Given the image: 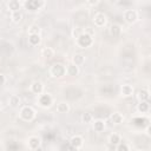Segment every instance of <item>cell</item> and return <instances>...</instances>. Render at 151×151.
<instances>
[{"mask_svg":"<svg viewBox=\"0 0 151 151\" xmlns=\"http://www.w3.org/2000/svg\"><path fill=\"white\" fill-rule=\"evenodd\" d=\"M31 91L34 94H38V96L42 94V92H44V84L41 81H39V80L33 81L32 85H31Z\"/></svg>","mask_w":151,"mask_h":151,"instance_id":"cell-10","label":"cell"},{"mask_svg":"<svg viewBox=\"0 0 151 151\" xmlns=\"http://www.w3.org/2000/svg\"><path fill=\"white\" fill-rule=\"evenodd\" d=\"M20 97L19 96H17V94H12L11 97H9V99H8V103H9V105L12 106V107H17V106H19L20 105Z\"/></svg>","mask_w":151,"mask_h":151,"instance_id":"cell-25","label":"cell"},{"mask_svg":"<svg viewBox=\"0 0 151 151\" xmlns=\"http://www.w3.org/2000/svg\"><path fill=\"white\" fill-rule=\"evenodd\" d=\"M92 119H93V117H92V114H91V113H88V112H85V113H83V114H81V122H83V123H85V124L91 123V122H92Z\"/></svg>","mask_w":151,"mask_h":151,"instance_id":"cell-26","label":"cell"},{"mask_svg":"<svg viewBox=\"0 0 151 151\" xmlns=\"http://www.w3.org/2000/svg\"><path fill=\"white\" fill-rule=\"evenodd\" d=\"M1 109H2V104H1V101H0V111H1Z\"/></svg>","mask_w":151,"mask_h":151,"instance_id":"cell-30","label":"cell"},{"mask_svg":"<svg viewBox=\"0 0 151 151\" xmlns=\"http://www.w3.org/2000/svg\"><path fill=\"white\" fill-rule=\"evenodd\" d=\"M117 146V149H116V151H130V146L126 144V143H124V142H120L118 145H116Z\"/></svg>","mask_w":151,"mask_h":151,"instance_id":"cell-28","label":"cell"},{"mask_svg":"<svg viewBox=\"0 0 151 151\" xmlns=\"http://www.w3.org/2000/svg\"><path fill=\"white\" fill-rule=\"evenodd\" d=\"M50 73L54 78H61L63 76L66 74V67L60 63H55V64L52 65V67L50 70Z\"/></svg>","mask_w":151,"mask_h":151,"instance_id":"cell-2","label":"cell"},{"mask_svg":"<svg viewBox=\"0 0 151 151\" xmlns=\"http://www.w3.org/2000/svg\"><path fill=\"white\" fill-rule=\"evenodd\" d=\"M110 119H111V123H112V124L119 125V124H122V123L124 122V116H123L120 112H114V113L111 114Z\"/></svg>","mask_w":151,"mask_h":151,"instance_id":"cell-13","label":"cell"},{"mask_svg":"<svg viewBox=\"0 0 151 151\" xmlns=\"http://www.w3.org/2000/svg\"><path fill=\"white\" fill-rule=\"evenodd\" d=\"M85 63V57L83 54H74L73 58H72V64H74L76 66H80Z\"/></svg>","mask_w":151,"mask_h":151,"instance_id":"cell-19","label":"cell"},{"mask_svg":"<svg viewBox=\"0 0 151 151\" xmlns=\"http://www.w3.org/2000/svg\"><path fill=\"white\" fill-rule=\"evenodd\" d=\"M5 83H6V77L2 73H0V86L5 85Z\"/></svg>","mask_w":151,"mask_h":151,"instance_id":"cell-29","label":"cell"},{"mask_svg":"<svg viewBox=\"0 0 151 151\" xmlns=\"http://www.w3.org/2000/svg\"><path fill=\"white\" fill-rule=\"evenodd\" d=\"M41 57H44L45 59H51L54 57V50L52 47H44L41 50Z\"/></svg>","mask_w":151,"mask_h":151,"instance_id":"cell-17","label":"cell"},{"mask_svg":"<svg viewBox=\"0 0 151 151\" xmlns=\"http://www.w3.org/2000/svg\"><path fill=\"white\" fill-rule=\"evenodd\" d=\"M70 111V105L65 101H61L57 105V112L58 113H67Z\"/></svg>","mask_w":151,"mask_h":151,"instance_id":"cell-21","label":"cell"},{"mask_svg":"<svg viewBox=\"0 0 151 151\" xmlns=\"http://www.w3.org/2000/svg\"><path fill=\"white\" fill-rule=\"evenodd\" d=\"M66 74H67V76H71V77L78 76V74H79V67L71 63L70 65L66 66Z\"/></svg>","mask_w":151,"mask_h":151,"instance_id":"cell-12","label":"cell"},{"mask_svg":"<svg viewBox=\"0 0 151 151\" xmlns=\"http://www.w3.org/2000/svg\"><path fill=\"white\" fill-rule=\"evenodd\" d=\"M93 22L97 27H104L107 22V18L103 12H98L93 15Z\"/></svg>","mask_w":151,"mask_h":151,"instance_id":"cell-5","label":"cell"},{"mask_svg":"<svg viewBox=\"0 0 151 151\" xmlns=\"http://www.w3.org/2000/svg\"><path fill=\"white\" fill-rule=\"evenodd\" d=\"M35 117V111L31 106H24L20 110V118L25 122H31Z\"/></svg>","mask_w":151,"mask_h":151,"instance_id":"cell-3","label":"cell"},{"mask_svg":"<svg viewBox=\"0 0 151 151\" xmlns=\"http://www.w3.org/2000/svg\"><path fill=\"white\" fill-rule=\"evenodd\" d=\"M29 34H40V27L38 25H31L28 27V35Z\"/></svg>","mask_w":151,"mask_h":151,"instance_id":"cell-27","label":"cell"},{"mask_svg":"<svg viewBox=\"0 0 151 151\" xmlns=\"http://www.w3.org/2000/svg\"><path fill=\"white\" fill-rule=\"evenodd\" d=\"M123 18H124V20H125L126 22L133 24V22H136L137 19H138V13H137L134 9H126V11L124 12V14H123Z\"/></svg>","mask_w":151,"mask_h":151,"instance_id":"cell-7","label":"cell"},{"mask_svg":"<svg viewBox=\"0 0 151 151\" xmlns=\"http://www.w3.org/2000/svg\"><path fill=\"white\" fill-rule=\"evenodd\" d=\"M120 142H122L120 134H118V133H111L109 136V143L111 145H118Z\"/></svg>","mask_w":151,"mask_h":151,"instance_id":"cell-22","label":"cell"},{"mask_svg":"<svg viewBox=\"0 0 151 151\" xmlns=\"http://www.w3.org/2000/svg\"><path fill=\"white\" fill-rule=\"evenodd\" d=\"M93 130L96 132H103L105 130V122L101 119H97L93 123Z\"/></svg>","mask_w":151,"mask_h":151,"instance_id":"cell-18","label":"cell"},{"mask_svg":"<svg viewBox=\"0 0 151 151\" xmlns=\"http://www.w3.org/2000/svg\"><path fill=\"white\" fill-rule=\"evenodd\" d=\"M120 92H122V96L124 97H131L133 94V87L129 84H124L120 88Z\"/></svg>","mask_w":151,"mask_h":151,"instance_id":"cell-14","label":"cell"},{"mask_svg":"<svg viewBox=\"0 0 151 151\" xmlns=\"http://www.w3.org/2000/svg\"><path fill=\"white\" fill-rule=\"evenodd\" d=\"M109 32H110V35H112V37H118V35L120 34V32H122V28H120L119 25L113 24V25H111Z\"/></svg>","mask_w":151,"mask_h":151,"instance_id":"cell-24","label":"cell"},{"mask_svg":"<svg viewBox=\"0 0 151 151\" xmlns=\"http://www.w3.org/2000/svg\"><path fill=\"white\" fill-rule=\"evenodd\" d=\"M138 99L139 101H149L150 99V92L147 88H142L138 91Z\"/></svg>","mask_w":151,"mask_h":151,"instance_id":"cell-15","label":"cell"},{"mask_svg":"<svg viewBox=\"0 0 151 151\" xmlns=\"http://www.w3.org/2000/svg\"><path fill=\"white\" fill-rule=\"evenodd\" d=\"M27 144H28V147L31 150H38L41 145V140L38 136H31L27 140Z\"/></svg>","mask_w":151,"mask_h":151,"instance_id":"cell-9","label":"cell"},{"mask_svg":"<svg viewBox=\"0 0 151 151\" xmlns=\"http://www.w3.org/2000/svg\"><path fill=\"white\" fill-rule=\"evenodd\" d=\"M27 41H28V45H29V46L35 47V46L40 45V42H41V37H40V34H29Z\"/></svg>","mask_w":151,"mask_h":151,"instance_id":"cell-11","label":"cell"},{"mask_svg":"<svg viewBox=\"0 0 151 151\" xmlns=\"http://www.w3.org/2000/svg\"><path fill=\"white\" fill-rule=\"evenodd\" d=\"M93 44V38L91 34L88 33H80L78 37H77V45L80 47V48H87L90 47L91 45Z\"/></svg>","mask_w":151,"mask_h":151,"instance_id":"cell-1","label":"cell"},{"mask_svg":"<svg viewBox=\"0 0 151 151\" xmlns=\"http://www.w3.org/2000/svg\"><path fill=\"white\" fill-rule=\"evenodd\" d=\"M25 6L31 11V12H37L39 11L42 6H45V1H38V0H32V1H26Z\"/></svg>","mask_w":151,"mask_h":151,"instance_id":"cell-8","label":"cell"},{"mask_svg":"<svg viewBox=\"0 0 151 151\" xmlns=\"http://www.w3.org/2000/svg\"><path fill=\"white\" fill-rule=\"evenodd\" d=\"M11 19H12V21H13V22L19 24V22L22 20V13H21V11L12 12V13H11Z\"/></svg>","mask_w":151,"mask_h":151,"instance_id":"cell-23","label":"cell"},{"mask_svg":"<svg viewBox=\"0 0 151 151\" xmlns=\"http://www.w3.org/2000/svg\"><path fill=\"white\" fill-rule=\"evenodd\" d=\"M83 145H84V139H83L81 136L76 134V136H73V137L71 138V140H70V146H71V149H73V150H76V151H78L79 149H81Z\"/></svg>","mask_w":151,"mask_h":151,"instance_id":"cell-6","label":"cell"},{"mask_svg":"<svg viewBox=\"0 0 151 151\" xmlns=\"http://www.w3.org/2000/svg\"><path fill=\"white\" fill-rule=\"evenodd\" d=\"M137 110L140 112V113H146L149 112L150 110V103L149 101H139L138 106H137Z\"/></svg>","mask_w":151,"mask_h":151,"instance_id":"cell-20","label":"cell"},{"mask_svg":"<svg viewBox=\"0 0 151 151\" xmlns=\"http://www.w3.org/2000/svg\"><path fill=\"white\" fill-rule=\"evenodd\" d=\"M38 104H39L41 107H50V106L53 104V98H52V96L48 94V93L40 94L39 98H38Z\"/></svg>","mask_w":151,"mask_h":151,"instance_id":"cell-4","label":"cell"},{"mask_svg":"<svg viewBox=\"0 0 151 151\" xmlns=\"http://www.w3.org/2000/svg\"><path fill=\"white\" fill-rule=\"evenodd\" d=\"M20 6H21V4L18 0H9L7 2V7L9 8L11 13L12 12H15V11H20Z\"/></svg>","mask_w":151,"mask_h":151,"instance_id":"cell-16","label":"cell"}]
</instances>
